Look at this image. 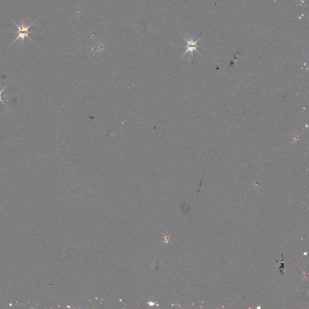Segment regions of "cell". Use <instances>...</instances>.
I'll use <instances>...</instances> for the list:
<instances>
[{
	"instance_id": "1",
	"label": "cell",
	"mask_w": 309,
	"mask_h": 309,
	"mask_svg": "<svg viewBox=\"0 0 309 309\" xmlns=\"http://www.w3.org/2000/svg\"><path fill=\"white\" fill-rule=\"evenodd\" d=\"M35 21H33L32 24H29L28 25H26L24 23H22L20 25H18V24H16L15 22L12 21L13 23L18 28V31L17 32H14L13 33H18V37L14 40V41L12 43V44L11 45H12L13 44H14V42H16L17 40H18V39H21V43H23L24 42V39H25V37H27L30 40V41H33L32 40V39L29 37V34L32 33H33L34 31H29V29H30V28L32 26V25L35 23Z\"/></svg>"
},
{
	"instance_id": "2",
	"label": "cell",
	"mask_w": 309,
	"mask_h": 309,
	"mask_svg": "<svg viewBox=\"0 0 309 309\" xmlns=\"http://www.w3.org/2000/svg\"><path fill=\"white\" fill-rule=\"evenodd\" d=\"M182 37L184 39L185 41L187 42L186 50H185V53L183 54V56L185 55V54H187V53H190L191 56H193V53L194 51H196L197 53H198L199 54H200V52H199L198 51V49H197V47H199V45H197V43H198V42L199 41H200L201 36L199 37V38L197 40H196V41H194L193 39H187L185 37H184V36H182Z\"/></svg>"
},
{
	"instance_id": "3",
	"label": "cell",
	"mask_w": 309,
	"mask_h": 309,
	"mask_svg": "<svg viewBox=\"0 0 309 309\" xmlns=\"http://www.w3.org/2000/svg\"><path fill=\"white\" fill-rule=\"evenodd\" d=\"M7 86H8V85H6V86L5 87H4V88H3V89H0V102H2V103H3V104H4V105H5V106H6L7 107V105H6V104L4 103V102H3V100H2V99H1V98H2V97H3V94H2V93H3V91H4V89H6V87H7Z\"/></svg>"
}]
</instances>
